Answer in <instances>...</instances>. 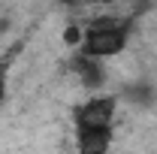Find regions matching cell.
<instances>
[{
    "label": "cell",
    "instance_id": "6da1fadb",
    "mask_svg": "<svg viewBox=\"0 0 157 154\" xmlns=\"http://www.w3.org/2000/svg\"><path fill=\"white\" fill-rule=\"evenodd\" d=\"M127 37H130V24L127 18L118 15H97L85 24V45L78 48V55L91 60H106L115 58L127 48Z\"/></svg>",
    "mask_w": 157,
    "mask_h": 154
},
{
    "label": "cell",
    "instance_id": "7a4b0ae2",
    "mask_svg": "<svg viewBox=\"0 0 157 154\" xmlns=\"http://www.w3.org/2000/svg\"><path fill=\"white\" fill-rule=\"evenodd\" d=\"M118 112V97L115 94H97L85 100L78 106L73 118H76V130H91V127H112Z\"/></svg>",
    "mask_w": 157,
    "mask_h": 154
},
{
    "label": "cell",
    "instance_id": "3957f363",
    "mask_svg": "<svg viewBox=\"0 0 157 154\" xmlns=\"http://www.w3.org/2000/svg\"><path fill=\"white\" fill-rule=\"evenodd\" d=\"M73 73H76L78 85H82L85 91H94V94L103 91V85H106V79H109L103 60H91V58H85V55H78V58L73 60Z\"/></svg>",
    "mask_w": 157,
    "mask_h": 154
},
{
    "label": "cell",
    "instance_id": "277c9868",
    "mask_svg": "<svg viewBox=\"0 0 157 154\" xmlns=\"http://www.w3.org/2000/svg\"><path fill=\"white\" fill-rule=\"evenodd\" d=\"M112 127H91V130H76L78 154H109L112 148Z\"/></svg>",
    "mask_w": 157,
    "mask_h": 154
},
{
    "label": "cell",
    "instance_id": "5b68a950",
    "mask_svg": "<svg viewBox=\"0 0 157 154\" xmlns=\"http://www.w3.org/2000/svg\"><path fill=\"white\" fill-rule=\"evenodd\" d=\"M60 45L78 52V48L85 45V21H67V24L60 27Z\"/></svg>",
    "mask_w": 157,
    "mask_h": 154
},
{
    "label": "cell",
    "instance_id": "8992f818",
    "mask_svg": "<svg viewBox=\"0 0 157 154\" xmlns=\"http://www.w3.org/2000/svg\"><path fill=\"white\" fill-rule=\"evenodd\" d=\"M3 91H6V64H0V103H3Z\"/></svg>",
    "mask_w": 157,
    "mask_h": 154
},
{
    "label": "cell",
    "instance_id": "52a82bcc",
    "mask_svg": "<svg viewBox=\"0 0 157 154\" xmlns=\"http://www.w3.org/2000/svg\"><path fill=\"white\" fill-rule=\"evenodd\" d=\"M9 27H12V21H9V18H0V37H3Z\"/></svg>",
    "mask_w": 157,
    "mask_h": 154
}]
</instances>
